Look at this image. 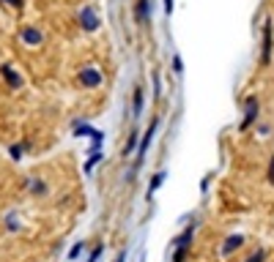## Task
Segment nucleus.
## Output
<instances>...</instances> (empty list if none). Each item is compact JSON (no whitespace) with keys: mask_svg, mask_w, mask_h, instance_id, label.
<instances>
[{"mask_svg":"<svg viewBox=\"0 0 274 262\" xmlns=\"http://www.w3.org/2000/svg\"><path fill=\"white\" fill-rule=\"evenodd\" d=\"M266 178H269V183L274 186V156L269 158V172H266Z\"/></svg>","mask_w":274,"mask_h":262,"instance_id":"nucleus-26","label":"nucleus"},{"mask_svg":"<svg viewBox=\"0 0 274 262\" xmlns=\"http://www.w3.org/2000/svg\"><path fill=\"white\" fill-rule=\"evenodd\" d=\"M101 145H104V131L96 128L93 137H91V145H88V156H91V153H101Z\"/></svg>","mask_w":274,"mask_h":262,"instance_id":"nucleus-18","label":"nucleus"},{"mask_svg":"<svg viewBox=\"0 0 274 262\" xmlns=\"http://www.w3.org/2000/svg\"><path fill=\"white\" fill-rule=\"evenodd\" d=\"M272 52H274V28H272V19L263 22V47H261V63L269 66L272 63Z\"/></svg>","mask_w":274,"mask_h":262,"instance_id":"nucleus-6","label":"nucleus"},{"mask_svg":"<svg viewBox=\"0 0 274 262\" xmlns=\"http://www.w3.org/2000/svg\"><path fill=\"white\" fill-rule=\"evenodd\" d=\"M0 6L11 8V11H22V8H25V0H0Z\"/></svg>","mask_w":274,"mask_h":262,"instance_id":"nucleus-23","label":"nucleus"},{"mask_svg":"<svg viewBox=\"0 0 274 262\" xmlns=\"http://www.w3.org/2000/svg\"><path fill=\"white\" fill-rule=\"evenodd\" d=\"M173 71H176V74H184V63H181V58H179V55H173Z\"/></svg>","mask_w":274,"mask_h":262,"instance_id":"nucleus-25","label":"nucleus"},{"mask_svg":"<svg viewBox=\"0 0 274 262\" xmlns=\"http://www.w3.org/2000/svg\"><path fill=\"white\" fill-rule=\"evenodd\" d=\"M195 229H197V222H189L179 235H176L173 240H170V246H173V249H192V240H195Z\"/></svg>","mask_w":274,"mask_h":262,"instance_id":"nucleus-7","label":"nucleus"},{"mask_svg":"<svg viewBox=\"0 0 274 262\" xmlns=\"http://www.w3.org/2000/svg\"><path fill=\"white\" fill-rule=\"evenodd\" d=\"M244 240H247L244 235H228V238L222 240V249H220V254H222V257H230L233 251H238L241 246H244Z\"/></svg>","mask_w":274,"mask_h":262,"instance_id":"nucleus-11","label":"nucleus"},{"mask_svg":"<svg viewBox=\"0 0 274 262\" xmlns=\"http://www.w3.org/2000/svg\"><path fill=\"white\" fill-rule=\"evenodd\" d=\"M143 110H145V87L137 85L135 93H132V117L137 120V117L143 115Z\"/></svg>","mask_w":274,"mask_h":262,"instance_id":"nucleus-10","label":"nucleus"},{"mask_svg":"<svg viewBox=\"0 0 274 262\" xmlns=\"http://www.w3.org/2000/svg\"><path fill=\"white\" fill-rule=\"evenodd\" d=\"M25 191H28L30 197H47L49 183L44 181V178H39V175H30L28 181H25Z\"/></svg>","mask_w":274,"mask_h":262,"instance_id":"nucleus-9","label":"nucleus"},{"mask_svg":"<svg viewBox=\"0 0 274 262\" xmlns=\"http://www.w3.org/2000/svg\"><path fill=\"white\" fill-rule=\"evenodd\" d=\"M189 260V249H173V260L170 262H186Z\"/></svg>","mask_w":274,"mask_h":262,"instance_id":"nucleus-24","label":"nucleus"},{"mask_svg":"<svg viewBox=\"0 0 274 262\" xmlns=\"http://www.w3.org/2000/svg\"><path fill=\"white\" fill-rule=\"evenodd\" d=\"M85 249H88V246H85V240H77V243H72V249H69V257H66V260H69V262H77L80 257L85 254Z\"/></svg>","mask_w":274,"mask_h":262,"instance_id":"nucleus-19","label":"nucleus"},{"mask_svg":"<svg viewBox=\"0 0 274 262\" xmlns=\"http://www.w3.org/2000/svg\"><path fill=\"white\" fill-rule=\"evenodd\" d=\"M0 79L6 82L8 90H22L25 87V76L19 74L11 63H0Z\"/></svg>","mask_w":274,"mask_h":262,"instance_id":"nucleus-3","label":"nucleus"},{"mask_svg":"<svg viewBox=\"0 0 274 262\" xmlns=\"http://www.w3.org/2000/svg\"><path fill=\"white\" fill-rule=\"evenodd\" d=\"M17 38L22 41L25 47H42L44 44V33L36 28V25H22L17 33Z\"/></svg>","mask_w":274,"mask_h":262,"instance_id":"nucleus-5","label":"nucleus"},{"mask_svg":"<svg viewBox=\"0 0 274 262\" xmlns=\"http://www.w3.org/2000/svg\"><path fill=\"white\" fill-rule=\"evenodd\" d=\"M269 260V254H266V249H258V251H252L250 257H247L244 262H266Z\"/></svg>","mask_w":274,"mask_h":262,"instance_id":"nucleus-22","label":"nucleus"},{"mask_svg":"<svg viewBox=\"0 0 274 262\" xmlns=\"http://www.w3.org/2000/svg\"><path fill=\"white\" fill-rule=\"evenodd\" d=\"M258 112H261V104H258L255 96H250V99L244 101V117H241V126H238V128H241V131H247V128L258 120Z\"/></svg>","mask_w":274,"mask_h":262,"instance_id":"nucleus-8","label":"nucleus"},{"mask_svg":"<svg viewBox=\"0 0 274 262\" xmlns=\"http://www.w3.org/2000/svg\"><path fill=\"white\" fill-rule=\"evenodd\" d=\"M93 131H96V128L91 126L88 120H74V123H72V134H74V137H83V140H91V137H93Z\"/></svg>","mask_w":274,"mask_h":262,"instance_id":"nucleus-15","label":"nucleus"},{"mask_svg":"<svg viewBox=\"0 0 274 262\" xmlns=\"http://www.w3.org/2000/svg\"><path fill=\"white\" fill-rule=\"evenodd\" d=\"M165 14H167V17L173 14V0H165Z\"/></svg>","mask_w":274,"mask_h":262,"instance_id":"nucleus-28","label":"nucleus"},{"mask_svg":"<svg viewBox=\"0 0 274 262\" xmlns=\"http://www.w3.org/2000/svg\"><path fill=\"white\" fill-rule=\"evenodd\" d=\"M135 19L140 25L151 19V0H135Z\"/></svg>","mask_w":274,"mask_h":262,"instance_id":"nucleus-14","label":"nucleus"},{"mask_svg":"<svg viewBox=\"0 0 274 262\" xmlns=\"http://www.w3.org/2000/svg\"><path fill=\"white\" fill-rule=\"evenodd\" d=\"M209 183H211V175H206V178L200 181V194H206V191H209Z\"/></svg>","mask_w":274,"mask_h":262,"instance_id":"nucleus-27","label":"nucleus"},{"mask_svg":"<svg viewBox=\"0 0 274 262\" xmlns=\"http://www.w3.org/2000/svg\"><path fill=\"white\" fill-rule=\"evenodd\" d=\"M3 229H6L8 235H17L19 229H22V219H19L17 210H8V213H3Z\"/></svg>","mask_w":274,"mask_h":262,"instance_id":"nucleus-12","label":"nucleus"},{"mask_svg":"<svg viewBox=\"0 0 274 262\" xmlns=\"http://www.w3.org/2000/svg\"><path fill=\"white\" fill-rule=\"evenodd\" d=\"M137 142H140V128L135 126V128L129 131V140H126V145L121 148V156H124V158L135 156V153H137Z\"/></svg>","mask_w":274,"mask_h":262,"instance_id":"nucleus-13","label":"nucleus"},{"mask_svg":"<svg viewBox=\"0 0 274 262\" xmlns=\"http://www.w3.org/2000/svg\"><path fill=\"white\" fill-rule=\"evenodd\" d=\"M101 161H104V153H91V156H88V161H85V167H83V169L91 175V172H93V169L99 167Z\"/></svg>","mask_w":274,"mask_h":262,"instance_id":"nucleus-20","label":"nucleus"},{"mask_svg":"<svg viewBox=\"0 0 274 262\" xmlns=\"http://www.w3.org/2000/svg\"><path fill=\"white\" fill-rule=\"evenodd\" d=\"M30 150V145L25 140H19V142H11V145H8V158H11V161H22L25 158V153Z\"/></svg>","mask_w":274,"mask_h":262,"instance_id":"nucleus-16","label":"nucleus"},{"mask_svg":"<svg viewBox=\"0 0 274 262\" xmlns=\"http://www.w3.org/2000/svg\"><path fill=\"white\" fill-rule=\"evenodd\" d=\"M104 249H107L104 243H96L93 249L88 251V260H85V262H101V257H104Z\"/></svg>","mask_w":274,"mask_h":262,"instance_id":"nucleus-21","label":"nucleus"},{"mask_svg":"<svg viewBox=\"0 0 274 262\" xmlns=\"http://www.w3.org/2000/svg\"><path fill=\"white\" fill-rule=\"evenodd\" d=\"M159 126H162V120H159V117H154V120H151V126L145 128L143 134H140V142H137V153H135L137 161H135V167H132V172H129V181L135 178V172L140 169V164L145 161V156H148L151 145H154V137L159 134Z\"/></svg>","mask_w":274,"mask_h":262,"instance_id":"nucleus-1","label":"nucleus"},{"mask_svg":"<svg viewBox=\"0 0 274 262\" xmlns=\"http://www.w3.org/2000/svg\"><path fill=\"white\" fill-rule=\"evenodd\" d=\"M77 22H80V28H83L85 33H96L99 25H101V19H99V14H96L93 6H83L80 14H77Z\"/></svg>","mask_w":274,"mask_h":262,"instance_id":"nucleus-4","label":"nucleus"},{"mask_svg":"<svg viewBox=\"0 0 274 262\" xmlns=\"http://www.w3.org/2000/svg\"><path fill=\"white\" fill-rule=\"evenodd\" d=\"M165 181H167V169H156V172L151 175V181H148V197L159 191V188L165 186Z\"/></svg>","mask_w":274,"mask_h":262,"instance_id":"nucleus-17","label":"nucleus"},{"mask_svg":"<svg viewBox=\"0 0 274 262\" xmlns=\"http://www.w3.org/2000/svg\"><path fill=\"white\" fill-rule=\"evenodd\" d=\"M77 85L85 87V90H99V87L104 85V74H101V69H96V66H83V69L77 71Z\"/></svg>","mask_w":274,"mask_h":262,"instance_id":"nucleus-2","label":"nucleus"}]
</instances>
